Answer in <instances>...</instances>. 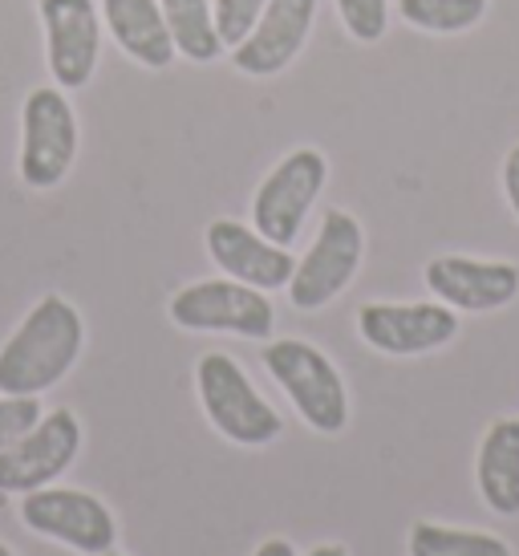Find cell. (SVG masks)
Here are the masks:
<instances>
[{"label":"cell","mask_w":519,"mask_h":556,"mask_svg":"<svg viewBox=\"0 0 519 556\" xmlns=\"http://www.w3.org/2000/svg\"><path fill=\"white\" fill-rule=\"evenodd\" d=\"M0 556H16V553H13V548H9L4 541H0Z\"/></svg>","instance_id":"26"},{"label":"cell","mask_w":519,"mask_h":556,"mask_svg":"<svg viewBox=\"0 0 519 556\" xmlns=\"http://www.w3.org/2000/svg\"><path fill=\"white\" fill-rule=\"evenodd\" d=\"M308 556H350V553H345L341 544H317V548H313Z\"/></svg>","instance_id":"25"},{"label":"cell","mask_w":519,"mask_h":556,"mask_svg":"<svg viewBox=\"0 0 519 556\" xmlns=\"http://www.w3.org/2000/svg\"><path fill=\"white\" fill-rule=\"evenodd\" d=\"M21 520L37 536H49L58 544H69L74 553L102 556L118 541V525L110 508L90 492L77 488H37L21 500Z\"/></svg>","instance_id":"8"},{"label":"cell","mask_w":519,"mask_h":556,"mask_svg":"<svg viewBox=\"0 0 519 556\" xmlns=\"http://www.w3.org/2000/svg\"><path fill=\"white\" fill-rule=\"evenodd\" d=\"M474 483L495 516H519V418H495L474 455Z\"/></svg>","instance_id":"16"},{"label":"cell","mask_w":519,"mask_h":556,"mask_svg":"<svg viewBox=\"0 0 519 556\" xmlns=\"http://www.w3.org/2000/svg\"><path fill=\"white\" fill-rule=\"evenodd\" d=\"M102 25L114 46L142 70H167L175 62L163 0H102Z\"/></svg>","instance_id":"15"},{"label":"cell","mask_w":519,"mask_h":556,"mask_svg":"<svg viewBox=\"0 0 519 556\" xmlns=\"http://www.w3.org/2000/svg\"><path fill=\"white\" fill-rule=\"evenodd\" d=\"M37 16L46 29V62L53 86L86 90L102 58V13L98 0H37Z\"/></svg>","instance_id":"10"},{"label":"cell","mask_w":519,"mask_h":556,"mask_svg":"<svg viewBox=\"0 0 519 556\" xmlns=\"http://www.w3.org/2000/svg\"><path fill=\"white\" fill-rule=\"evenodd\" d=\"M337 16L353 41L374 46L390 29V0H337Z\"/></svg>","instance_id":"20"},{"label":"cell","mask_w":519,"mask_h":556,"mask_svg":"<svg viewBox=\"0 0 519 556\" xmlns=\"http://www.w3.org/2000/svg\"><path fill=\"white\" fill-rule=\"evenodd\" d=\"M41 418V402L37 399H16V394H0V451L16 443L25 431L37 427Z\"/></svg>","instance_id":"22"},{"label":"cell","mask_w":519,"mask_h":556,"mask_svg":"<svg viewBox=\"0 0 519 556\" xmlns=\"http://www.w3.org/2000/svg\"><path fill=\"white\" fill-rule=\"evenodd\" d=\"M203 244H207V256L224 277L252 285L260 293L289 289L292 268H296L292 252L264 240L256 228H248L240 219H212L203 232Z\"/></svg>","instance_id":"14"},{"label":"cell","mask_w":519,"mask_h":556,"mask_svg":"<svg viewBox=\"0 0 519 556\" xmlns=\"http://www.w3.org/2000/svg\"><path fill=\"white\" fill-rule=\"evenodd\" d=\"M163 21H167L175 58H187V62L195 65H212L224 53L212 0H163Z\"/></svg>","instance_id":"17"},{"label":"cell","mask_w":519,"mask_h":556,"mask_svg":"<svg viewBox=\"0 0 519 556\" xmlns=\"http://www.w3.org/2000/svg\"><path fill=\"white\" fill-rule=\"evenodd\" d=\"M427 289L455 313H495L519 296L516 261H471V256H434L427 264Z\"/></svg>","instance_id":"13"},{"label":"cell","mask_w":519,"mask_h":556,"mask_svg":"<svg viewBox=\"0 0 519 556\" xmlns=\"http://www.w3.org/2000/svg\"><path fill=\"white\" fill-rule=\"evenodd\" d=\"M268 9V0H212L215 13V29H219V41L224 49H236L244 41L252 25L260 21V13Z\"/></svg>","instance_id":"21"},{"label":"cell","mask_w":519,"mask_h":556,"mask_svg":"<svg viewBox=\"0 0 519 556\" xmlns=\"http://www.w3.org/2000/svg\"><path fill=\"white\" fill-rule=\"evenodd\" d=\"M329 184V159L317 147H296L280 159L252 195V228L264 240L289 248L305 228L313 203Z\"/></svg>","instance_id":"5"},{"label":"cell","mask_w":519,"mask_h":556,"mask_svg":"<svg viewBox=\"0 0 519 556\" xmlns=\"http://www.w3.org/2000/svg\"><path fill=\"white\" fill-rule=\"evenodd\" d=\"M195 394L207 422L236 447H268L284 431V418L276 415V406L224 350H212L195 362Z\"/></svg>","instance_id":"2"},{"label":"cell","mask_w":519,"mask_h":556,"mask_svg":"<svg viewBox=\"0 0 519 556\" xmlns=\"http://www.w3.org/2000/svg\"><path fill=\"white\" fill-rule=\"evenodd\" d=\"M260 357H264V370L273 374V382L289 394L296 415L305 418L313 431L341 434L350 427V390H345V378L313 341L268 338Z\"/></svg>","instance_id":"3"},{"label":"cell","mask_w":519,"mask_h":556,"mask_svg":"<svg viewBox=\"0 0 519 556\" xmlns=\"http://www.w3.org/2000/svg\"><path fill=\"white\" fill-rule=\"evenodd\" d=\"M504 195L511 203V212L519 219V147H511L504 159Z\"/></svg>","instance_id":"23"},{"label":"cell","mask_w":519,"mask_h":556,"mask_svg":"<svg viewBox=\"0 0 519 556\" xmlns=\"http://www.w3.org/2000/svg\"><path fill=\"white\" fill-rule=\"evenodd\" d=\"M81 451V422L74 410H49L37 427L0 451V495H29L69 471Z\"/></svg>","instance_id":"9"},{"label":"cell","mask_w":519,"mask_h":556,"mask_svg":"<svg viewBox=\"0 0 519 556\" xmlns=\"http://www.w3.org/2000/svg\"><path fill=\"white\" fill-rule=\"evenodd\" d=\"M77 114L62 86H37L21 106V179L33 191H53L74 170Z\"/></svg>","instance_id":"4"},{"label":"cell","mask_w":519,"mask_h":556,"mask_svg":"<svg viewBox=\"0 0 519 556\" xmlns=\"http://www.w3.org/2000/svg\"><path fill=\"white\" fill-rule=\"evenodd\" d=\"M313 21H317V0H268L252 33L231 49V65L248 78L284 74L301 58Z\"/></svg>","instance_id":"12"},{"label":"cell","mask_w":519,"mask_h":556,"mask_svg":"<svg viewBox=\"0 0 519 556\" xmlns=\"http://www.w3.org/2000/svg\"><path fill=\"white\" fill-rule=\"evenodd\" d=\"M252 556H296V548H292V544L284 541V536H273V541L260 544V548Z\"/></svg>","instance_id":"24"},{"label":"cell","mask_w":519,"mask_h":556,"mask_svg":"<svg viewBox=\"0 0 519 556\" xmlns=\"http://www.w3.org/2000/svg\"><path fill=\"white\" fill-rule=\"evenodd\" d=\"M397 13L418 33L451 37L474 29L488 16V0H397Z\"/></svg>","instance_id":"19"},{"label":"cell","mask_w":519,"mask_h":556,"mask_svg":"<svg viewBox=\"0 0 519 556\" xmlns=\"http://www.w3.org/2000/svg\"><path fill=\"white\" fill-rule=\"evenodd\" d=\"M410 556H516L511 544L495 532L479 528H446L434 520H418L410 528Z\"/></svg>","instance_id":"18"},{"label":"cell","mask_w":519,"mask_h":556,"mask_svg":"<svg viewBox=\"0 0 519 556\" xmlns=\"http://www.w3.org/2000/svg\"><path fill=\"white\" fill-rule=\"evenodd\" d=\"M357 333L369 350L390 357L434 354L458 338V313L443 301H369L357 309Z\"/></svg>","instance_id":"11"},{"label":"cell","mask_w":519,"mask_h":556,"mask_svg":"<svg viewBox=\"0 0 519 556\" xmlns=\"http://www.w3.org/2000/svg\"><path fill=\"white\" fill-rule=\"evenodd\" d=\"M167 317L191 333H236L248 341H268L276 329V309L268 293L231 277L183 285L170 296Z\"/></svg>","instance_id":"6"},{"label":"cell","mask_w":519,"mask_h":556,"mask_svg":"<svg viewBox=\"0 0 519 556\" xmlns=\"http://www.w3.org/2000/svg\"><path fill=\"white\" fill-rule=\"evenodd\" d=\"M362 252H366V232L357 216L345 207H329L321 219V232L308 244V252L296 261L289 280V301L292 309L317 313L333 305L337 296L350 289V280L362 268Z\"/></svg>","instance_id":"7"},{"label":"cell","mask_w":519,"mask_h":556,"mask_svg":"<svg viewBox=\"0 0 519 556\" xmlns=\"http://www.w3.org/2000/svg\"><path fill=\"white\" fill-rule=\"evenodd\" d=\"M81 345L86 321L77 305L62 293H46L0 345V394L41 399L74 370Z\"/></svg>","instance_id":"1"},{"label":"cell","mask_w":519,"mask_h":556,"mask_svg":"<svg viewBox=\"0 0 519 556\" xmlns=\"http://www.w3.org/2000/svg\"><path fill=\"white\" fill-rule=\"evenodd\" d=\"M102 556H118V553H114V548H110V553H102Z\"/></svg>","instance_id":"27"}]
</instances>
